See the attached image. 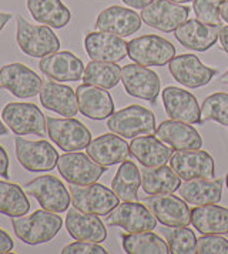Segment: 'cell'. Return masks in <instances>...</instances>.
Returning a JSON list of instances; mask_svg holds the SVG:
<instances>
[{
  "mask_svg": "<svg viewBox=\"0 0 228 254\" xmlns=\"http://www.w3.org/2000/svg\"><path fill=\"white\" fill-rule=\"evenodd\" d=\"M11 226L19 240L29 246H37L49 243L56 237L61 230L63 219L58 213L42 208L29 216L11 217Z\"/></svg>",
  "mask_w": 228,
  "mask_h": 254,
  "instance_id": "1",
  "label": "cell"
},
{
  "mask_svg": "<svg viewBox=\"0 0 228 254\" xmlns=\"http://www.w3.org/2000/svg\"><path fill=\"white\" fill-rule=\"evenodd\" d=\"M16 40L19 49L29 58H46L60 49V39L52 27L29 23L23 16H17Z\"/></svg>",
  "mask_w": 228,
  "mask_h": 254,
  "instance_id": "2",
  "label": "cell"
},
{
  "mask_svg": "<svg viewBox=\"0 0 228 254\" xmlns=\"http://www.w3.org/2000/svg\"><path fill=\"white\" fill-rule=\"evenodd\" d=\"M107 127L125 139H134L143 134H153L156 131V116L143 106L131 104L121 110L114 112L107 119Z\"/></svg>",
  "mask_w": 228,
  "mask_h": 254,
  "instance_id": "3",
  "label": "cell"
},
{
  "mask_svg": "<svg viewBox=\"0 0 228 254\" xmlns=\"http://www.w3.org/2000/svg\"><path fill=\"white\" fill-rule=\"evenodd\" d=\"M4 125L17 136H39L43 137L47 122L43 112L33 103H7L1 110Z\"/></svg>",
  "mask_w": 228,
  "mask_h": 254,
  "instance_id": "4",
  "label": "cell"
},
{
  "mask_svg": "<svg viewBox=\"0 0 228 254\" xmlns=\"http://www.w3.org/2000/svg\"><path fill=\"white\" fill-rule=\"evenodd\" d=\"M71 204L83 213L107 216L120 204V198L113 190L100 183L86 186L70 185Z\"/></svg>",
  "mask_w": 228,
  "mask_h": 254,
  "instance_id": "5",
  "label": "cell"
},
{
  "mask_svg": "<svg viewBox=\"0 0 228 254\" xmlns=\"http://www.w3.org/2000/svg\"><path fill=\"white\" fill-rule=\"evenodd\" d=\"M17 162L30 173L52 172L57 166L58 153L47 140H27L22 136L14 139Z\"/></svg>",
  "mask_w": 228,
  "mask_h": 254,
  "instance_id": "6",
  "label": "cell"
},
{
  "mask_svg": "<svg viewBox=\"0 0 228 254\" xmlns=\"http://www.w3.org/2000/svg\"><path fill=\"white\" fill-rule=\"evenodd\" d=\"M127 56L134 63L146 67L164 66L175 56V47L161 36H140L128 42Z\"/></svg>",
  "mask_w": 228,
  "mask_h": 254,
  "instance_id": "7",
  "label": "cell"
},
{
  "mask_svg": "<svg viewBox=\"0 0 228 254\" xmlns=\"http://www.w3.org/2000/svg\"><path fill=\"white\" fill-rule=\"evenodd\" d=\"M46 122L49 137L63 151H80L90 144V130L77 119L46 117Z\"/></svg>",
  "mask_w": 228,
  "mask_h": 254,
  "instance_id": "8",
  "label": "cell"
},
{
  "mask_svg": "<svg viewBox=\"0 0 228 254\" xmlns=\"http://www.w3.org/2000/svg\"><path fill=\"white\" fill-rule=\"evenodd\" d=\"M26 193L34 197L42 208L53 211V213H64L67 211L71 203L70 190L61 183L56 176L45 174L30 180L26 187Z\"/></svg>",
  "mask_w": 228,
  "mask_h": 254,
  "instance_id": "9",
  "label": "cell"
},
{
  "mask_svg": "<svg viewBox=\"0 0 228 254\" xmlns=\"http://www.w3.org/2000/svg\"><path fill=\"white\" fill-rule=\"evenodd\" d=\"M57 170L70 185L86 186L96 183L107 172V167L100 166L81 151H66L57 160Z\"/></svg>",
  "mask_w": 228,
  "mask_h": 254,
  "instance_id": "10",
  "label": "cell"
},
{
  "mask_svg": "<svg viewBox=\"0 0 228 254\" xmlns=\"http://www.w3.org/2000/svg\"><path fill=\"white\" fill-rule=\"evenodd\" d=\"M107 226L120 227L127 233L153 231L157 227V219L151 210L140 201H124L112 210L106 217Z\"/></svg>",
  "mask_w": 228,
  "mask_h": 254,
  "instance_id": "11",
  "label": "cell"
},
{
  "mask_svg": "<svg viewBox=\"0 0 228 254\" xmlns=\"http://www.w3.org/2000/svg\"><path fill=\"white\" fill-rule=\"evenodd\" d=\"M140 16L143 23L150 27H154L164 33H171L188 19L190 9L170 0H153L150 4L141 9Z\"/></svg>",
  "mask_w": 228,
  "mask_h": 254,
  "instance_id": "12",
  "label": "cell"
},
{
  "mask_svg": "<svg viewBox=\"0 0 228 254\" xmlns=\"http://www.w3.org/2000/svg\"><path fill=\"white\" fill-rule=\"evenodd\" d=\"M121 83L130 96L156 104L161 92L159 74L146 66L131 63L121 67Z\"/></svg>",
  "mask_w": 228,
  "mask_h": 254,
  "instance_id": "13",
  "label": "cell"
},
{
  "mask_svg": "<svg viewBox=\"0 0 228 254\" xmlns=\"http://www.w3.org/2000/svg\"><path fill=\"white\" fill-rule=\"evenodd\" d=\"M169 70L174 80L188 89L207 86L218 73V70L205 66L195 55L190 53L174 56L169 63Z\"/></svg>",
  "mask_w": 228,
  "mask_h": 254,
  "instance_id": "14",
  "label": "cell"
},
{
  "mask_svg": "<svg viewBox=\"0 0 228 254\" xmlns=\"http://www.w3.org/2000/svg\"><path fill=\"white\" fill-rule=\"evenodd\" d=\"M170 167L182 180L213 179L216 174L214 159L208 151L200 149L175 150L170 157Z\"/></svg>",
  "mask_w": 228,
  "mask_h": 254,
  "instance_id": "15",
  "label": "cell"
},
{
  "mask_svg": "<svg viewBox=\"0 0 228 254\" xmlns=\"http://www.w3.org/2000/svg\"><path fill=\"white\" fill-rule=\"evenodd\" d=\"M42 77L23 63L4 64L0 69V87L6 89L17 99H29L40 93Z\"/></svg>",
  "mask_w": 228,
  "mask_h": 254,
  "instance_id": "16",
  "label": "cell"
},
{
  "mask_svg": "<svg viewBox=\"0 0 228 254\" xmlns=\"http://www.w3.org/2000/svg\"><path fill=\"white\" fill-rule=\"evenodd\" d=\"M143 201L163 226L178 227L191 223V210L187 206L188 203L181 197L169 193L148 196Z\"/></svg>",
  "mask_w": 228,
  "mask_h": 254,
  "instance_id": "17",
  "label": "cell"
},
{
  "mask_svg": "<svg viewBox=\"0 0 228 254\" xmlns=\"http://www.w3.org/2000/svg\"><path fill=\"white\" fill-rule=\"evenodd\" d=\"M163 104L170 119L188 125H203L201 109L195 96L184 89L169 86L163 89Z\"/></svg>",
  "mask_w": 228,
  "mask_h": 254,
  "instance_id": "18",
  "label": "cell"
},
{
  "mask_svg": "<svg viewBox=\"0 0 228 254\" xmlns=\"http://www.w3.org/2000/svg\"><path fill=\"white\" fill-rule=\"evenodd\" d=\"M84 49L91 60L118 63L128 53V43L123 37L96 30L84 37Z\"/></svg>",
  "mask_w": 228,
  "mask_h": 254,
  "instance_id": "19",
  "label": "cell"
},
{
  "mask_svg": "<svg viewBox=\"0 0 228 254\" xmlns=\"http://www.w3.org/2000/svg\"><path fill=\"white\" fill-rule=\"evenodd\" d=\"M143 19L137 12L123 6H110L99 13L94 27L120 37L134 35L140 30Z\"/></svg>",
  "mask_w": 228,
  "mask_h": 254,
  "instance_id": "20",
  "label": "cell"
},
{
  "mask_svg": "<svg viewBox=\"0 0 228 254\" xmlns=\"http://www.w3.org/2000/svg\"><path fill=\"white\" fill-rule=\"evenodd\" d=\"M39 69L46 77L55 81H79L83 79L86 66L81 59L71 52H56L42 58Z\"/></svg>",
  "mask_w": 228,
  "mask_h": 254,
  "instance_id": "21",
  "label": "cell"
},
{
  "mask_svg": "<svg viewBox=\"0 0 228 254\" xmlns=\"http://www.w3.org/2000/svg\"><path fill=\"white\" fill-rule=\"evenodd\" d=\"M221 29V24H207L197 19H187L174 30V36L181 46L194 52H205L216 45Z\"/></svg>",
  "mask_w": 228,
  "mask_h": 254,
  "instance_id": "22",
  "label": "cell"
},
{
  "mask_svg": "<svg viewBox=\"0 0 228 254\" xmlns=\"http://www.w3.org/2000/svg\"><path fill=\"white\" fill-rule=\"evenodd\" d=\"M81 115L91 120H106L114 113V102L106 89L83 83L76 89Z\"/></svg>",
  "mask_w": 228,
  "mask_h": 254,
  "instance_id": "23",
  "label": "cell"
},
{
  "mask_svg": "<svg viewBox=\"0 0 228 254\" xmlns=\"http://www.w3.org/2000/svg\"><path fill=\"white\" fill-rule=\"evenodd\" d=\"M86 153L100 166L110 167L127 160L130 154V144L115 133H106L90 141Z\"/></svg>",
  "mask_w": 228,
  "mask_h": 254,
  "instance_id": "24",
  "label": "cell"
},
{
  "mask_svg": "<svg viewBox=\"0 0 228 254\" xmlns=\"http://www.w3.org/2000/svg\"><path fill=\"white\" fill-rule=\"evenodd\" d=\"M40 103L43 107L64 117H74L79 112L76 92L60 81L45 80L40 89Z\"/></svg>",
  "mask_w": 228,
  "mask_h": 254,
  "instance_id": "25",
  "label": "cell"
},
{
  "mask_svg": "<svg viewBox=\"0 0 228 254\" xmlns=\"http://www.w3.org/2000/svg\"><path fill=\"white\" fill-rule=\"evenodd\" d=\"M66 229L74 240L103 243L107 240V229L97 214L83 213L76 207L68 208Z\"/></svg>",
  "mask_w": 228,
  "mask_h": 254,
  "instance_id": "26",
  "label": "cell"
},
{
  "mask_svg": "<svg viewBox=\"0 0 228 254\" xmlns=\"http://www.w3.org/2000/svg\"><path fill=\"white\" fill-rule=\"evenodd\" d=\"M156 136L164 143L170 144L174 150H191L201 149L203 139L197 128L191 125L177 122V120H164L156 128Z\"/></svg>",
  "mask_w": 228,
  "mask_h": 254,
  "instance_id": "27",
  "label": "cell"
},
{
  "mask_svg": "<svg viewBox=\"0 0 228 254\" xmlns=\"http://www.w3.org/2000/svg\"><path fill=\"white\" fill-rule=\"evenodd\" d=\"M130 154L143 167H161L170 160L172 150L153 134L137 136L130 143Z\"/></svg>",
  "mask_w": 228,
  "mask_h": 254,
  "instance_id": "28",
  "label": "cell"
},
{
  "mask_svg": "<svg viewBox=\"0 0 228 254\" xmlns=\"http://www.w3.org/2000/svg\"><path fill=\"white\" fill-rule=\"evenodd\" d=\"M178 194L188 204L194 206L220 203L223 198V182L218 179L184 180L178 187Z\"/></svg>",
  "mask_w": 228,
  "mask_h": 254,
  "instance_id": "29",
  "label": "cell"
},
{
  "mask_svg": "<svg viewBox=\"0 0 228 254\" xmlns=\"http://www.w3.org/2000/svg\"><path fill=\"white\" fill-rule=\"evenodd\" d=\"M34 22L52 29H63L71 20V12L61 0H26Z\"/></svg>",
  "mask_w": 228,
  "mask_h": 254,
  "instance_id": "30",
  "label": "cell"
},
{
  "mask_svg": "<svg viewBox=\"0 0 228 254\" xmlns=\"http://www.w3.org/2000/svg\"><path fill=\"white\" fill-rule=\"evenodd\" d=\"M141 189L148 196L169 194L178 190L181 186V177L170 166L161 167H143L141 170Z\"/></svg>",
  "mask_w": 228,
  "mask_h": 254,
  "instance_id": "31",
  "label": "cell"
},
{
  "mask_svg": "<svg viewBox=\"0 0 228 254\" xmlns=\"http://www.w3.org/2000/svg\"><path fill=\"white\" fill-rule=\"evenodd\" d=\"M191 224L201 234H227L228 208L217 203L195 206L191 210Z\"/></svg>",
  "mask_w": 228,
  "mask_h": 254,
  "instance_id": "32",
  "label": "cell"
},
{
  "mask_svg": "<svg viewBox=\"0 0 228 254\" xmlns=\"http://www.w3.org/2000/svg\"><path fill=\"white\" fill-rule=\"evenodd\" d=\"M141 187V172L136 163L124 160L120 164L112 182V190L123 201H138V189Z\"/></svg>",
  "mask_w": 228,
  "mask_h": 254,
  "instance_id": "33",
  "label": "cell"
},
{
  "mask_svg": "<svg viewBox=\"0 0 228 254\" xmlns=\"http://www.w3.org/2000/svg\"><path fill=\"white\" fill-rule=\"evenodd\" d=\"M121 244L128 254H167L170 253L166 240L153 231L121 234Z\"/></svg>",
  "mask_w": 228,
  "mask_h": 254,
  "instance_id": "34",
  "label": "cell"
},
{
  "mask_svg": "<svg viewBox=\"0 0 228 254\" xmlns=\"http://www.w3.org/2000/svg\"><path fill=\"white\" fill-rule=\"evenodd\" d=\"M30 210L26 190L16 183L0 180V214L7 217H20Z\"/></svg>",
  "mask_w": 228,
  "mask_h": 254,
  "instance_id": "35",
  "label": "cell"
},
{
  "mask_svg": "<svg viewBox=\"0 0 228 254\" xmlns=\"http://www.w3.org/2000/svg\"><path fill=\"white\" fill-rule=\"evenodd\" d=\"M83 81L110 90L121 81V67L117 63L91 60L84 69Z\"/></svg>",
  "mask_w": 228,
  "mask_h": 254,
  "instance_id": "36",
  "label": "cell"
},
{
  "mask_svg": "<svg viewBox=\"0 0 228 254\" xmlns=\"http://www.w3.org/2000/svg\"><path fill=\"white\" fill-rule=\"evenodd\" d=\"M164 239L172 254H194L197 253V237L188 226L170 227L164 230Z\"/></svg>",
  "mask_w": 228,
  "mask_h": 254,
  "instance_id": "37",
  "label": "cell"
},
{
  "mask_svg": "<svg viewBox=\"0 0 228 254\" xmlns=\"http://www.w3.org/2000/svg\"><path fill=\"white\" fill-rule=\"evenodd\" d=\"M201 117L204 120H214L228 126V93H213L205 97L201 104Z\"/></svg>",
  "mask_w": 228,
  "mask_h": 254,
  "instance_id": "38",
  "label": "cell"
},
{
  "mask_svg": "<svg viewBox=\"0 0 228 254\" xmlns=\"http://www.w3.org/2000/svg\"><path fill=\"white\" fill-rule=\"evenodd\" d=\"M226 0H193L195 19L207 24H221L220 7Z\"/></svg>",
  "mask_w": 228,
  "mask_h": 254,
  "instance_id": "39",
  "label": "cell"
},
{
  "mask_svg": "<svg viewBox=\"0 0 228 254\" xmlns=\"http://www.w3.org/2000/svg\"><path fill=\"white\" fill-rule=\"evenodd\" d=\"M197 254H228V240L221 234H203L197 239Z\"/></svg>",
  "mask_w": 228,
  "mask_h": 254,
  "instance_id": "40",
  "label": "cell"
},
{
  "mask_svg": "<svg viewBox=\"0 0 228 254\" xmlns=\"http://www.w3.org/2000/svg\"><path fill=\"white\" fill-rule=\"evenodd\" d=\"M109 252L100 246V243L93 242H81L76 240L74 243H70L66 247H63L61 254H107Z\"/></svg>",
  "mask_w": 228,
  "mask_h": 254,
  "instance_id": "41",
  "label": "cell"
},
{
  "mask_svg": "<svg viewBox=\"0 0 228 254\" xmlns=\"http://www.w3.org/2000/svg\"><path fill=\"white\" fill-rule=\"evenodd\" d=\"M13 249H14V242L11 240L10 234L0 229V254L11 253Z\"/></svg>",
  "mask_w": 228,
  "mask_h": 254,
  "instance_id": "42",
  "label": "cell"
},
{
  "mask_svg": "<svg viewBox=\"0 0 228 254\" xmlns=\"http://www.w3.org/2000/svg\"><path fill=\"white\" fill-rule=\"evenodd\" d=\"M0 176L9 179V154L3 146H0Z\"/></svg>",
  "mask_w": 228,
  "mask_h": 254,
  "instance_id": "43",
  "label": "cell"
},
{
  "mask_svg": "<svg viewBox=\"0 0 228 254\" xmlns=\"http://www.w3.org/2000/svg\"><path fill=\"white\" fill-rule=\"evenodd\" d=\"M128 7H133V9H143L146 7L147 4H150L153 0H123Z\"/></svg>",
  "mask_w": 228,
  "mask_h": 254,
  "instance_id": "44",
  "label": "cell"
},
{
  "mask_svg": "<svg viewBox=\"0 0 228 254\" xmlns=\"http://www.w3.org/2000/svg\"><path fill=\"white\" fill-rule=\"evenodd\" d=\"M220 43L223 50L228 55V24L227 26H223L221 32H220Z\"/></svg>",
  "mask_w": 228,
  "mask_h": 254,
  "instance_id": "45",
  "label": "cell"
},
{
  "mask_svg": "<svg viewBox=\"0 0 228 254\" xmlns=\"http://www.w3.org/2000/svg\"><path fill=\"white\" fill-rule=\"evenodd\" d=\"M11 19V13L7 12H0V32L4 29V26L9 23V20Z\"/></svg>",
  "mask_w": 228,
  "mask_h": 254,
  "instance_id": "46",
  "label": "cell"
},
{
  "mask_svg": "<svg viewBox=\"0 0 228 254\" xmlns=\"http://www.w3.org/2000/svg\"><path fill=\"white\" fill-rule=\"evenodd\" d=\"M220 14H221V20H224L228 24V0H226L221 7H220Z\"/></svg>",
  "mask_w": 228,
  "mask_h": 254,
  "instance_id": "47",
  "label": "cell"
},
{
  "mask_svg": "<svg viewBox=\"0 0 228 254\" xmlns=\"http://www.w3.org/2000/svg\"><path fill=\"white\" fill-rule=\"evenodd\" d=\"M9 133V127L6 126L1 120H0V136H6Z\"/></svg>",
  "mask_w": 228,
  "mask_h": 254,
  "instance_id": "48",
  "label": "cell"
},
{
  "mask_svg": "<svg viewBox=\"0 0 228 254\" xmlns=\"http://www.w3.org/2000/svg\"><path fill=\"white\" fill-rule=\"evenodd\" d=\"M220 81H221L223 84H228V70L224 73V74H223V76H221V77H220Z\"/></svg>",
  "mask_w": 228,
  "mask_h": 254,
  "instance_id": "49",
  "label": "cell"
},
{
  "mask_svg": "<svg viewBox=\"0 0 228 254\" xmlns=\"http://www.w3.org/2000/svg\"><path fill=\"white\" fill-rule=\"evenodd\" d=\"M170 1H174V3L182 4V3H190V1H193V0H170Z\"/></svg>",
  "mask_w": 228,
  "mask_h": 254,
  "instance_id": "50",
  "label": "cell"
},
{
  "mask_svg": "<svg viewBox=\"0 0 228 254\" xmlns=\"http://www.w3.org/2000/svg\"><path fill=\"white\" fill-rule=\"evenodd\" d=\"M226 185H227V189H228V173H227V177H226Z\"/></svg>",
  "mask_w": 228,
  "mask_h": 254,
  "instance_id": "51",
  "label": "cell"
},
{
  "mask_svg": "<svg viewBox=\"0 0 228 254\" xmlns=\"http://www.w3.org/2000/svg\"><path fill=\"white\" fill-rule=\"evenodd\" d=\"M227 236H228V233H227Z\"/></svg>",
  "mask_w": 228,
  "mask_h": 254,
  "instance_id": "52",
  "label": "cell"
}]
</instances>
